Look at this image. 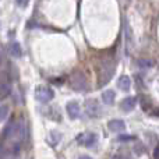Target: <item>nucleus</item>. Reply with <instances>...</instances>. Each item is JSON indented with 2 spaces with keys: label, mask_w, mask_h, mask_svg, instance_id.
Wrapping results in <instances>:
<instances>
[{
  "label": "nucleus",
  "mask_w": 159,
  "mask_h": 159,
  "mask_svg": "<svg viewBox=\"0 0 159 159\" xmlns=\"http://www.w3.org/2000/svg\"><path fill=\"white\" fill-rule=\"evenodd\" d=\"M11 92V85L10 82L6 80V81H0V98H6L8 96Z\"/></svg>",
  "instance_id": "11"
},
{
  "label": "nucleus",
  "mask_w": 159,
  "mask_h": 159,
  "mask_svg": "<svg viewBox=\"0 0 159 159\" xmlns=\"http://www.w3.org/2000/svg\"><path fill=\"white\" fill-rule=\"evenodd\" d=\"M115 98H116V93L113 89H107L102 93V101H103L105 105H113L115 103Z\"/></svg>",
  "instance_id": "10"
},
{
  "label": "nucleus",
  "mask_w": 159,
  "mask_h": 159,
  "mask_svg": "<svg viewBox=\"0 0 159 159\" xmlns=\"http://www.w3.org/2000/svg\"><path fill=\"white\" fill-rule=\"evenodd\" d=\"M53 96H55V92H53V89H50L49 87L41 85V87H38L35 89V98H36V101L41 102V103H48V102H50L53 99Z\"/></svg>",
  "instance_id": "3"
},
{
  "label": "nucleus",
  "mask_w": 159,
  "mask_h": 159,
  "mask_svg": "<svg viewBox=\"0 0 159 159\" xmlns=\"http://www.w3.org/2000/svg\"><path fill=\"white\" fill-rule=\"evenodd\" d=\"M107 129L113 133H121L126 130V124H124V121L120 120V119H113V120H110L109 123H107Z\"/></svg>",
  "instance_id": "8"
},
{
  "label": "nucleus",
  "mask_w": 159,
  "mask_h": 159,
  "mask_svg": "<svg viewBox=\"0 0 159 159\" xmlns=\"http://www.w3.org/2000/svg\"><path fill=\"white\" fill-rule=\"evenodd\" d=\"M8 52H10L14 57H20L22 50H21V46H20L18 42H11V43L8 45Z\"/></svg>",
  "instance_id": "12"
},
{
  "label": "nucleus",
  "mask_w": 159,
  "mask_h": 159,
  "mask_svg": "<svg viewBox=\"0 0 159 159\" xmlns=\"http://www.w3.org/2000/svg\"><path fill=\"white\" fill-rule=\"evenodd\" d=\"M154 158L155 159H159V145L155 148V151H154Z\"/></svg>",
  "instance_id": "18"
},
{
  "label": "nucleus",
  "mask_w": 159,
  "mask_h": 159,
  "mask_svg": "<svg viewBox=\"0 0 159 159\" xmlns=\"http://www.w3.org/2000/svg\"><path fill=\"white\" fill-rule=\"evenodd\" d=\"M84 107H85V115L88 117L95 119L101 116V106H99L98 101H95V99H87L84 103Z\"/></svg>",
  "instance_id": "4"
},
{
  "label": "nucleus",
  "mask_w": 159,
  "mask_h": 159,
  "mask_svg": "<svg viewBox=\"0 0 159 159\" xmlns=\"http://www.w3.org/2000/svg\"><path fill=\"white\" fill-rule=\"evenodd\" d=\"M61 140V134L60 131H57V130H52L49 134V144L50 145H57L59 143H60Z\"/></svg>",
  "instance_id": "13"
},
{
  "label": "nucleus",
  "mask_w": 159,
  "mask_h": 159,
  "mask_svg": "<svg viewBox=\"0 0 159 159\" xmlns=\"http://www.w3.org/2000/svg\"><path fill=\"white\" fill-rule=\"evenodd\" d=\"M116 71V60L113 56H105L99 63V75H98V85L103 87L112 80Z\"/></svg>",
  "instance_id": "1"
},
{
  "label": "nucleus",
  "mask_w": 159,
  "mask_h": 159,
  "mask_svg": "<svg viewBox=\"0 0 159 159\" xmlns=\"http://www.w3.org/2000/svg\"><path fill=\"white\" fill-rule=\"evenodd\" d=\"M17 3H18V6H21V7H25L28 3V0H17Z\"/></svg>",
  "instance_id": "16"
},
{
  "label": "nucleus",
  "mask_w": 159,
  "mask_h": 159,
  "mask_svg": "<svg viewBox=\"0 0 159 159\" xmlns=\"http://www.w3.org/2000/svg\"><path fill=\"white\" fill-rule=\"evenodd\" d=\"M66 110H67L69 117L73 119V120H75V119H78L80 116H81V107H80V105L74 101L69 102V103L66 105Z\"/></svg>",
  "instance_id": "6"
},
{
  "label": "nucleus",
  "mask_w": 159,
  "mask_h": 159,
  "mask_svg": "<svg viewBox=\"0 0 159 159\" xmlns=\"http://www.w3.org/2000/svg\"><path fill=\"white\" fill-rule=\"evenodd\" d=\"M154 115H155V116H159V110H157V112H154Z\"/></svg>",
  "instance_id": "20"
},
{
  "label": "nucleus",
  "mask_w": 159,
  "mask_h": 159,
  "mask_svg": "<svg viewBox=\"0 0 159 159\" xmlns=\"http://www.w3.org/2000/svg\"><path fill=\"white\" fill-rule=\"evenodd\" d=\"M77 141L80 145L89 148V147L95 145V143L98 141V137H96L95 133H82L77 137Z\"/></svg>",
  "instance_id": "5"
},
{
  "label": "nucleus",
  "mask_w": 159,
  "mask_h": 159,
  "mask_svg": "<svg viewBox=\"0 0 159 159\" xmlns=\"http://www.w3.org/2000/svg\"><path fill=\"white\" fill-rule=\"evenodd\" d=\"M78 159H92L91 157H88V155H82V157H80Z\"/></svg>",
  "instance_id": "19"
},
{
  "label": "nucleus",
  "mask_w": 159,
  "mask_h": 159,
  "mask_svg": "<svg viewBox=\"0 0 159 159\" xmlns=\"http://www.w3.org/2000/svg\"><path fill=\"white\" fill-rule=\"evenodd\" d=\"M113 159H129L127 157H124L123 154H116L115 157H113Z\"/></svg>",
  "instance_id": "17"
},
{
  "label": "nucleus",
  "mask_w": 159,
  "mask_h": 159,
  "mask_svg": "<svg viewBox=\"0 0 159 159\" xmlns=\"http://www.w3.org/2000/svg\"><path fill=\"white\" fill-rule=\"evenodd\" d=\"M8 115V106H6V105H2L0 106V121H3L6 117H7Z\"/></svg>",
  "instance_id": "15"
},
{
  "label": "nucleus",
  "mask_w": 159,
  "mask_h": 159,
  "mask_svg": "<svg viewBox=\"0 0 159 159\" xmlns=\"http://www.w3.org/2000/svg\"><path fill=\"white\" fill-rule=\"evenodd\" d=\"M70 85L74 91H78V92H82V91H87L89 84H88L87 75L82 71H74L71 75H70Z\"/></svg>",
  "instance_id": "2"
},
{
  "label": "nucleus",
  "mask_w": 159,
  "mask_h": 159,
  "mask_svg": "<svg viewBox=\"0 0 159 159\" xmlns=\"http://www.w3.org/2000/svg\"><path fill=\"white\" fill-rule=\"evenodd\" d=\"M135 105H137V98L135 96H127V98H124L123 101H121L120 103V107L123 109V112H131V110H134Z\"/></svg>",
  "instance_id": "7"
},
{
  "label": "nucleus",
  "mask_w": 159,
  "mask_h": 159,
  "mask_svg": "<svg viewBox=\"0 0 159 159\" xmlns=\"http://www.w3.org/2000/svg\"><path fill=\"white\" fill-rule=\"evenodd\" d=\"M117 87L120 88L121 91H124V92L130 91V88H131V80H130L129 75H121V77L117 80Z\"/></svg>",
  "instance_id": "9"
},
{
  "label": "nucleus",
  "mask_w": 159,
  "mask_h": 159,
  "mask_svg": "<svg viewBox=\"0 0 159 159\" xmlns=\"http://www.w3.org/2000/svg\"><path fill=\"white\" fill-rule=\"evenodd\" d=\"M152 60H149V59H138L137 60V66L141 67V69H149V67H152Z\"/></svg>",
  "instance_id": "14"
}]
</instances>
